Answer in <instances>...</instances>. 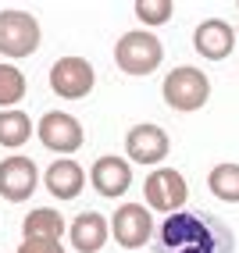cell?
<instances>
[{
	"label": "cell",
	"mask_w": 239,
	"mask_h": 253,
	"mask_svg": "<svg viewBox=\"0 0 239 253\" xmlns=\"http://www.w3.org/2000/svg\"><path fill=\"white\" fill-rule=\"evenodd\" d=\"M153 253H236V235L218 214L175 211L153 235Z\"/></svg>",
	"instance_id": "1"
},
{
	"label": "cell",
	"mask_w": 239,
	"mask_h": 253,
	"mask_svg": "<svg viewBox=\"0 0 239 253\" xmlns=\"http://www.w3.org/2000/svg\"><path fill=\"white\" fill-rule=\"evenodd\" d=\"M161 93H164V104L172 111L193 114L211 100V79L200 68H193V64H175V68L164 75Z\"/></svg>",
	"instance_id": "2"
},
{
	"label": "cell",
	"mask_w": 239,
	"mask_h": 253,
	"mask_svg": "<svg viewBox=\"0 0 239 253\" xmlns=\"http://www.w3.org/2000/svg\"><path fill=\"white\" fill-rule=\"evenodd\" d=\"M161 61H164V46L146 29L125 32V36L114 43V64L125 75H150V72H157Z\"/></svg>",
	"instance_id": "3"
},
{
	"label": "cell",
	"mask_w": 239,
	"mask_h": 253,
	"mask_svg": "<svg viewBox=\"0 0 239 253\" xmlns=\"http://www.w3.org/2000/svg\"><path fill=\"white\" fill-rule=\"evenodd\" d=\"M40 50V22L32 11L4 7L0 11V54L11 61H22Z\"/></svg>",
	"instance_id": "4"
},
{
	"label": "cell",
	"mask_w": 239,
	"mask_h": 253,
	"mask_svg": "<svg viewBox=\"0 0 239 253\" xmlns=\"http://www.w3.org/2000/svg\"><path fill=\"white\" fill-rule=\"evenodd\" d=\"M143 193H146V207L161 211V214H175L190 200V185H186L182 171H175V168H157L153 175H146Z\"/></svg>",
	"instance_id": "5"
},
{
	"label": "cell",
	"mask_w": 239,
	"mask_h": 253,
	"mask_svg": "<svg viewBox=\"0 0 239 253\" xmlns=\"http://www.w3.org/2000/svg\"><path fill=\"white\" fill-rule=\"evenodd\" d=\"M96 82V72L86 57H57L50 64V89L64 100H82Z\"/></svg>",
	"instance_id": "6"
},
{
	"label": "cell",
	"mask_w": 239,
	"mask_h": 253,
	"mask_svg": "<svg viewBox=\"0 0 239 253\" xmlns=\"http://www.w3.org/2000/svg\"><path fill=\"white\" fill-rule=\"evenodd\" d=\"M153 217L143 204H125L118 207L111 217V239L122 246V250H140L146 246V239H153Z\"/></svg>",
	"instance_id": "7"
},
{
	"label": "cell",
	"mask_w": 239,
	"mask_h": 253,
	"mask_svg": "<svg viewBox=\"0 0 239 253\" xmlns=\"http://www.w3.org/2000/svg\"><path fill=\"white\" fill-rule=\"evenodd\" d=\"M36 136L47 150H54V154H75V150L82 146V139H86V132H82V125L75 122L72 114H64V111H47L40 118V125H36Z\"/></svg>",
	"instance_id": "8"
},
{
	"label": "cell",
	"mask_w": 239,
	"mask_h": 253,
	"mask_svg": "<svg viewBox=\"0 0 239 253\" xmlns=\"http://www.w3.org/2000/svg\"><path fill=\"white\" fill-rule=\"evenodd\" d=\"M40 185V168L22 154H11L0 161V196L7 204H25Z\"/></svg>",
	"instance_id": "9"
},
{
	"label": "cell",
	"mask_w": 239,
	"mask_h": 253,
	"mask_svg": "<svg viewBox=\"0 0 239 253\" xmlns=\"http://www.w3.org/2000/svg\"><path fill=\"white\" fill-rule=\"evenodd\" d=\"M239 43V29H232L225 18H203L193 29V46L203 61H225Z\"/></svg>",
	"instance_id": "10"
},
{
	"label": "cell",
	"mask_w": 239,
	"mask_h": 253,
	"mask_svg": "<svg viewBox=\"0 0 239 253\" xmlns=\"http://www.w3.org/2000/svg\"><path fill=\"white\" fill-rule=\"evenodd\" d=\"M125 150H129V161L136 164H161L168 157V132L153 122H143V125H132L129 136H125Z\"/></svg>",
	"instance_id": "11"
},
{
	"label": "cell",
	"mask_w": 239,
	"mask_h": 253,
	"mask_svg": "<svg viewBox=\"0 0 239 253\" xmlns=\"http://www.w3.org/2000/svg\"><path fill=\"white\" fill-rule=\"evenodd\" d=\"M90 182H93V189H96L100 196L118 200V196H125L129 185H132V168H129V161L114 157V154L96 157L93 168H90Z\"/></svg>",
	"instance_id": "12"
},
{
	"label": "cell",
	"mask_w": 239,
	"mask_h": 253,
	"mask_svg": "<svg viewBox=\"0 0 239 253\" xmlns=\"http://www.w3.org/2000/svg\"><path fill=\"white\" fill-rule=\"evenodd\" d=\"M68 239H72V246H75L79 253H100V250H104V243L111 239L104 214H96V211H82L75 221L68 225Z\"/></svg>",
	"instance_id": "13"
},
{
	"label": "cell",
	"mask_w": 239,
	"mask_h": 253,
	"mask_svg": "<svg viewBox=\"0 0 239 253\" xmlns=\"http://www.w3.org/2000/svg\"><path fill=\"white\" fill-rule=\"evenodd\" d=\"M43 185L50 189V196H57V200H75L86 189V171H82L72 157H61V161H54L47 168Z\"/></svg>",
	"instance_id": "14"
},
{
	"label": "cell",
	"mask_w": 239,
	"mask_h": 253,
	"mask_svg": "<svg viewBox=\"0 0 239 253\" xmlns=\"http://www.w3.org/2000/svg\"><path fill=\"white\" fill-rule=\"evenodd\" d=\"M22 235L25 239H40V243H61L64 235V217L54 207H36L25 214L22 221Z\"/></svg>",
	"instance_id": "15"
},
{
	"label": "cell",
	"mask_w": 239,
	"mask_h": 253,
	"mask_svg": "<svg viewBox=\"0 0 239 253\" xmlns=\"http://www.w3.org/2000/svg\"><path fill=\"white\" fill-rule=\"evenodd\" d=\"M32 136V118L25 111H0V146H7V150H18L25 146Z\"/></svg>",
	"instance_id": "16"
},
{
	"label": "cell",
	"mask_w": 239,
	"mask_h": 253,
	"mask_svg": "<svg viewBox=\"0 0 239 253\" xmlns=\"http://www.w3.org/2000/svg\"><path fill=\"white\" fill-rule=\"evenodd\" d=\"M207 189L221 204H239V164H232V161L214 164L211 175H207Z\"/></svg>",
	"instance_id": "17"
},
{
	"label": "cell",
	"mask_w": 239,
	"mask_h": 253,
	"mask_svg": "<svg viewBox=\"0 0 239 253\" xmlns=\"http://www.w3.org/2000/svg\"><path fill=\"white\" fill-rule=\"evenodd\" d=\"M25 75L14 64H0V111H14V104H22L25 96Z\"/></svg>",
	"instance_id": "18"
},
{
	"label": "cell",
	"mask_w": 239,
	"mask_h": 253,
	"mask_svg": "<svg viewBox=\"0 0 239 253\" xmlns=\"http://www.w3.org/2000/svg\"><path fill=\"white\" fill-rule=\"evenodd\" d=\"M132 11H136V18L150 29V25H164L168 18H172L175 4H172V0H136Z\"/></svg>",
	"instance_id": "19"
},
{
	"label": "cell",
	"mask_w": 239,
	"mask_h": 253,
	"mask_svg": "<svg viewBox=\"0 0 239 253\" xmlns=\"http://www.w3.org/2000/svg\"><path fill=\"white\" fill-rule=\"evenodd\" d=\"M18 253H64L61 243H40V239H25L18 246Z\"/></svg>",
	"instance_id": "20"
},
{
	"label": "cell",
	"mask_w": 239,
	"mask_h": 253,
	"mask_svg": "<svg viewBox=\"0 0 239 253\" xmlns=\"http://www.w3.org/2000/svg\"><path fill=\"white\" fill-rule=\"evenodd\" d=\"M236 7H239V4H236Z\"/></svg>",
	"instance_id": "21"
}]
</instances>
